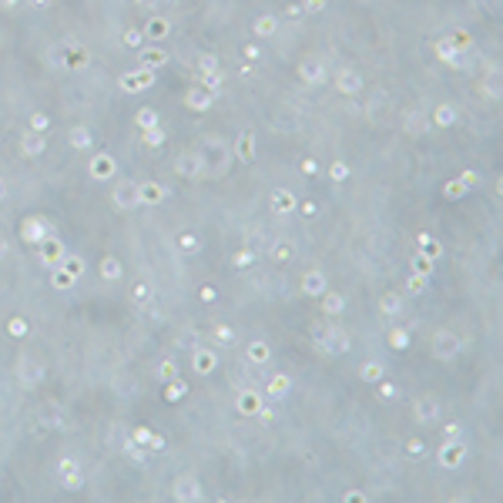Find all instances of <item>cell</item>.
I'll use <instances>...</instances> for the list:
<instances>
[{
	"mask_svg": "<svg viewBox=\"0 0 503 503\" xmlns=\"http://www.w3.org/2000/svg\"><path fill=\"white\" fill-rule=\"evenodd\" d=\"M315 342H319V349L332 352V356H339V352H349V335L342 332L339 325H325L322 332L315 335Z\"/></svg>",
	"mask_w": 503,
	"mask_h": 503,
	"instance_id": "6da1fadb",
	"label": "cell"
},
{
	"mask_svg": "<svg viewBox=\"0 0 503 503\" xmlns=\"http://www.w3.org/2000/svg\"><path fill=\"white\" fill-rule=\"evenodd\" d=\"M201 168H212V171H222L225 161H232V151L222 145V141H205V148H201Z\"/></svg>",
	"mask_w": 503,
	"mask_h": 503,
	"instance_id": "7a4b0ae2",
	"label": "cell"
},
{
	"mask_svg": "<svg viewBox=\"0 0 503 503\" xmlns=\"http://www.w3.org/2000/svg\"><path fill=\"white\" fill-rule=\"evenodd\" d=\"M463 456H466V446H463L459 439H449L446 446L439 449V463H443V466H449V469H456L459 463H463Z\"/></svg>",
	"mask_w": 503,
	"mask_h": 503,
	"instance_id": "3957f363",
	"label": "cell"
},
{
	"mask_svg": "<svg viewBox=\"0 0 503 503\" xmlns=\"http://www.w3.org/2000/svg\"><path fill=\"white\" fill-rule=\"evenodd\" d=\"M235 406H238V413H245V416H258V409H262L265 402H262V392L258 389H242Z\"/></svg>",
	"mask_w": 503,
	"mask_h": 503,
	"instance_id": "277c9868",
	"label": "cell"
},
{
	"mask_svg": "<svg viewBox=\"0 0 503 503\" xmlns=\"http://www.w3.org/2000/svg\"><path fill=\"white\" fill-rule=\"evenodd\" d=\"M433 352L439 359H453L459 352V342H456V335L453 332H436V339H433Z\"/></svg>",
	"mask_w": 503,
	"mask_h": 503,
	"instance_id": "5b68a950",
	"label": "cell"
},
{
	"mask_svg": "<svg viewBox=\"0 0 503 503\" xmlns=\"http://www.w3.org/2000/svg\"><path fill=\"white\" fill-rule=\"evenodd\" d=\"M215 366H218V356H215L212 349H195V372H201V376H208V372H215Z\"/></svg>",
	"mask_w": 503,
	"mask_h": 503,
	"instance_id": "8992f818",
	"label": "cell"
},
{
	"mask_svg": "<svg viewBox=\"0 0 503 503\" xmlns=\"http://www.w3.org/2000/svg\"><path fill=\"white\" fill-rule=\"evenodd\" d=\"M175 496H178V500H198V496H201L198 480H191V476H181V480L175 483Z\"/></svg>",
	"mask_w": 503,
	"mask_h": 503,
	"instance_id": "52a82bcc",
	"label": "cell"
},
{
	"mask_svg": "<svg viewBox=\"0 0 503 503\" xmlns=\"http://www.w3.org/2000/svg\"><path fill=\"white\" fill-rule=\"evenodd\" d=\"M302 292H305V295H322V292H325V275L312 268V272L302 279Z\"/></svg>",
	"mask_w": 503,
	"mask_h": 503,
	"instance_id": "ba28073f",
	"label": "cell"
},
{
	"mask_svg": "<svg viewBox=\"0 0 503 503\" xmlns=\"http://www.w3.org/2000/svg\"><path fill=\"white\" fill-rule=\"evenodd\" d=\"M185 101H188V108H191V111H208V108H212V94H208L205 88L188 91V98H185Z\"/></svg>",
	"mask_w": 503,
	"mask_h": 503,
	"instance_id": "9c48e42d",
	"label": "cell"
},
{
	"mask_svg": "<svg viewBox=\"0 0 503 503\" xmlns=\"http://www.w3.org/2000/svg\"><path fill=\"white\" fill-rule=\"evenodd\" d=\"M436 416H439L436 399H419V402H416V419H419V423H433Z\"/></svg>",
	"mask_w": 503,
	"mask_h": 503,
	"instance_id": "30bf717a",
	"label": "cell"
},
{
	"mask_svg": "<svg viewBox=\"0 0 503 503\" xmlns=\"http://www.w3.org/2000/svg\"><path fill=\"white\" fill-rule=\"evenodd\" d=\"M121 84H124V91H141V88H148V84H155V74H151V71H138L131 78H124Z\"/></svg>",
	"mask_w": 503,
	"mask_h": 503,
	"instance_id": "8fae6325",
	"label": "cell"
},
{
	"mask_svg": "<svg viewBox=\"0 0 503 503\" xmlns=\"http://www.w3.org/2000/svg\"><path fill=\"white\" fill-rule=\"evenodd\" d=\"M114 201H118V205H138V185H131V181L118 185V191H114Z\"/></svg>",
	"mask_w": 503,
	"mask_h": 503,
	"instance_id": "7c38bea8",
	"label": "cell"
},
{
	"mask_svg": "<svg viewBox=\"0 0 503 503\" xmlns=\"http://www.w3.org/2000/svg\"><path fill=\"white\" fill-rule=\"evenodd\" d=\"M165 198V188L161 185H138V201H145V205H155V201Z\"/></svg>",
	"mask_w": 503,
	"mask_h": 503,
	"instance_id": "4fadbf2b",
	"label": "cell"
},
{
	"mask_svg": "<svg viewBox=\"0 0 503 503\" xmlns=\"http://www.w3.org/2000/svg\"><path fill=\"white\" fill-rule=\"evenodd\" d=\"M335 84H339V88L346 91V94H356V91L362 88V78H359L356 71H342V74H339V81H335Z\"/></svg>",
	"mask_w": 503,
	"mask_h": 503,
	"instance_id": "5bb4252c",
	"label": "cell"
},
{
	"mask_svg": "<svg viewBox=\"0 0 503 503\" xmlns=\"http://www.w3.org/2000/svg\"><path fill=\"white\" fill-rule=\"evenodd\" d=\"M289 386H292L289 376H285V372H275V376L268 379V396H275V399H279V396H285V392H289Z\"/></svg>",
	"mask_w": 503,
	"mask_h": 503,
	"instance_id": "9a60e30c",
	"label": "cell"
},
{
	"mask_svg": "<svg viewBox=\"0 0 503 503\" xmlns=\"http://www.w3.org/2000/svg\"><path fill=\"white\" fill-rule=\"evenodd\" d=\"M44 134H37V131H31V134H24V155H41L44 151Z\"/></svg>",
	"mask_w": 503,
	"mask_h": 503,
	"instance_id": "2e32d148",
	"label": "cell"
},
{
	"mask_svg": "<svg viewBox=\"0 0 503 503\" xmlns=\"http://www.w3.org/2000/svg\"><path fill=\"white\" fill-rule=\"evenodd\" d=\"M111 171H114V161H111L108 155H101V158H94V161H91V175H94V178H108Z\"/></svg>",
	"mask_w": 503,
	"mask_h": 503,
	"instance_id": "e0dca14e",
	"label": "cell"
},
{
	"mask_svg": "<svg viewBox=\"0 0 503 503\" xmlns=\"http://www.w3.org/2000/svg\"><path fill=\"white\" fill-rule=\"evenodd\" d=\"M268 356H272V352H268L265 342H252V346H248V362H255V366H265Z\"/></svg>",
	"mask_w": 503,
	"mask_h": 503,
	"instance_id": "ac0fdd59",
	"label": "cell"
},
{
	"mask_svg": "<svg viewBox=\"0 0 503 503\" xmlns=\"http://www.w3.org/2000/svg\"><path fill=\"white\" fill-rule=\"evenodd\" d=\"M359 376H362L366 382H379L382 379V362H362Z\"/></svg>",
	"mask_w": 503,
	"mask_h": 503,
	"instance_id": "d6986e66",
	"label": "cell"
},
{
	"mask_svg": "<svg viewBox=\"0 0 503 503\" xmlns=\"http://www.w3.org/2000/svg\"><path fill=\"white\" fill-rule=\"evenodd\" d=\"M178 171H181V175H188V178H191V175H198V171H201V158L198 155H185V158H181V165H178Z\"/></svg>",
	"mask_w": 503,
	"mask_h": 503,
	"instance_id": "ffe728a7",
	"label": "cell"
},
{
	"mask_svg": "<svg viewBox=\"0 0 503 503\" xmlns=\"http://www.w3.org/2000/svg\"><path fill=\"white\" fill-rule=\"evenodd\" d=\"M272 208H275V212H292V208H295V198H292L289 191H275V198H272Z\"/></svg>",
	"mask_w": 503,
	"mask_h": 503,
	"instance_id": "44dd1931",
	"label": "cell"
},
{
	"mask_svg": "<svg viewBox=\"0 0 503 503\" xmlns=\"http://www.w3.org/2000/svg\"><path fill=\"white\" fill-rule=\"evenodd\" d=\"M436 51H439V57H443V61H449V64H463V61H459V51L449 44V41H439V47H436Z\"/></svg>",
	"mask_w": 503,
	"mask_h": 503,
	"instance_id": "7402d4cb",
	"label": "cell"
},
{
	"mask_svg": "<svg viewBox=\"0 0 503 503\" xmlns=\"http://www.w3.org/2000/svg\"><path fill=\"white\" fill-rule=\"evenodd\" d=\"M158 379H161V382H171V379H178V366H175L171 359H165V362L158 366Z\"/></svg>",
	"mask_w": 503,
	"mask_h": 503,
	"instance_id": "603a6c76",
	"label": "cell"
},
{
	"mask_svg": "<svg viewBox=\"0 0 503 503\" xmlns=\"http://www.w3.org/2000/svg\"><path fill=\"white\" fill-rule=\"evenodd\" d=\"M322 295H325V302H322V305H325V315L342 312V305H346V299H342V295H329V292H322Z\"/></svg>",
	"mask_w": 503,
	"mask_h": 503,
	"instance_id": "cb8c5ba5",
	"label": "cell"
},
{
	"mask_svg": "<svg viewBox=\"0 0 503 503\" xmlns=\"http://www.w3.org/2000/svg\"><path fill=\"white\" fill-rule=\"evenodd\" d=\"M389 346H396V349H406V346H409V332H406L402 325H396V329L389 332Z\"/></svg>",
	"mask_w": 503,
	"mask_h": 503,
	"instance_id": "d4e9b609",
	"label": "cell"
},
{
	"mask_svg": "<svg viewBox=\"0 0 503 503\" xmlns=\"http://www.w3.org/2000/svg\"><path fill=\"white\" fill-rule=\"evenodd\" d=\"M275 27H279V21H275V17H258V21H255V34H262V37L275 34Z\"/></svg>",
	"mask_w": 503,
	"mask_h": 503,
	"instance_id": "484cf974",
	"label": "cell"
},
{
	"mask_svg": "<svg viewBox=\"0 0 503 503\" xmlns=\"http://www.w3.org/2000/svg\"><path fill=\"white\" fill-rule=\"evenodd\" d=\"M302 78L309 84H322V67L319 64H302Z\"/></svg>",
	"mask_w": 503,
	"mask_h": 503,
	"instance_id": "4316f807",
	"label": "cell"
},
{
	"mask_svg": "<svg viewBox=\"0 0 503 503\" xmlns=\"http://www.w3.org/2000/svg\"><path fill=\"white\" fill-rule=\"evenodd\" d=\"M238 161H252V134H242V141H238Z\"/></svg>",
	"mask_w": 503,
	"mask_h": 503,
	"instance_id": "83f0119b",
	"label": "cell"
},
{
	"mask_svg": "<svg viewBox=\"0 0 503 503\" xmlns=\"http://www.w3.org/2000/svg\"><path fill=\"white\" fill-rule=\"evenodd\" d=\"M399 309H402V302L396 295H382V312L386 315H399Z\"/></svg>",
	"mask_w": 503,
	"mask_h": 503,
	"instance_id": "f1b7e54d",
	"label": "cell"
},
{
	"mask_svg": "<svg viewBox=\"0 0 503 503\" xmlns=\"http://www.w3.org/2000/svg\"><path fill=\"white\" fill-rule=\"evenodd\" d=\"M101 275H104V279H118V275H121V265H118V262H114V258H108V262H104V265H101Z\"/></svg>",
	"mask_w": 503,
	"mask_h": 503,
	"instance_id": "f546056e",
	"label": "cell"
},
{
	"mask_svg": "<svg viewBox=\"0 0 503 503\" xmlns=\"http://www.w3.org/2000/svg\"><path fill=\"white\" fill-rule=\"evenodd\" d=\"M453 121H456V111H453V108H446V104H443V108L436 111V124H453Z\"/></svg>",
	"mask_w": 503,
	"mask_h": 503,
	"instance_id": "4dcf8cb0",
	"label": "cell"
},
{
	"mask_svg": "<svg viewBox=\"0 0 503 503\" xmlns=\"http://www.w3.org/2000/svg\"><path fill=\"white\" fill-rule=\"evenodd\" d=\"M138 124L148 131V128H155V124H158V114L155 111H141V114H138Z\"/></svg>",
	"mask_w": 503,
	"mask_h": 503,
	"instance_id": "1f68e13d",
	"label": "cell"
},
{
	"mask_svg": "<svg viewBox=\"0 0 503 503\" xmlns=\"http://www.w3.org/2000/svg\"><path fill=\"white\" fill-rule=\"evenodd\" d=\"M71 141H74L78 148H88V145H91V138H88V131H84V128H78V131H71Z\"/></svg>",
	"mask_w": 503,
	"mask_h": 503,
	"instance_id": "d6a6232c",
	"label": "cell"
},
{
	"mask_svg": "<svg viewBox=\"0 0 503 503\" xmlns=\"http://www.w3.org/2000/svg\"><path fill=\"white\" fill-rule=\"evenodd\" d=\"M145 141H148V145H161V141H165V131H158V128H148V131H145Z\"/></svg>",
	"mask_w": 503,
	"mask_h": 503,
	"instance_id": "836d02e7",
	"label": "cell"
},
{
	"mask_svg": "<svg viewBox=\"0 0 503 503\" xmlns=\"http://www.w3.org/2000/svg\"><path fill=\"white\" fill-rule=\"evenodd\" d=\"M165 61H168L165 51H148V57H145V64H148V67H151V64H165Z\"/></svg>",
	"mask_w": 503,
	"mask_h": 503,
	"instance_id": "e575fe53",
	"label": "cell"
},
{
	"mask_svg": "<svg viewBox=\"0 0 503 503\" xmlns=\"http://www.w3.org/2000/svg\"><path fill=\"white\" fill-rule=\"evenodd\" d=\"M215 335H218V342H235V329H228V325H218Z\"/></svg>",
	"mask_w": 503,
	"mask_h": 503,
	"instance_id": "d590c367",
	"label": "cell"
},
{
	"mask_svg": "<svg viewBox=\"0 0 503 503\" xmlns=\"http://www.w3.org/2000/svg\"><path fill=\"white\" fill-rule=\"evenodd\" d=\"M148 34H155V37H165V34H168V24H165V21H151V24H148Z\"/></svg>",
	"mask_w": 503,
	"mask_h": 503,
	"instance_id": "8d00e7d4",
	"label": "cell"
},
{
	"mask_svg": "<svg viewBox=\"0 0 503 503\" xmlns=\"http://www.w3.org/2000/svg\"><path fill=\"white\" fill-rule=\"evenodd\" d=\"M178 245L185 248V252H195V248H198V238H195V235H181V238H178Z\"/></svg>",
	"mask_w": 503,
	"mask_h": 503,
	"instance_id": "74e56055",
	"label": "cell"
},
{
	"mask_svg": "<svg viewBox=\"0 0 503 503\" xmlns=\"http://www.w3.org/2000/svg\"><path fill=\"white\" fill-rule=\"evenodd\" d=\"M413 268L419 272V275H429V272H433V268H429V258H419V255L413 258Z\"/></svg>",
	"mask_w": 503,
	"mask_h": 503,
	"instance_id": "f35d334b",
	"label": "cell"
},
{
	"mask_svg": "<svg viewBox=\"0 0 503 503\" xmlns=\"http://www.w3.org/2000/svg\"><path fill=\"white\" fill-rule=\"evenodd\" d=\"M178 396H185V382L171 379V386H168V399H178Z\"/></svg>",
	"mask_w": 503,
	"mask_h": 503,
	"instance_id": "ab89813d",
	"label": "cell"
},
{
	"mask_svg": "<svg viewBox=\"0 0 503 503\" xmlns=\"http://www.w3.org/2000/svg\"><path fill=\"white\" fill-rule=\"evenodd\" d=\"M463 191H466V185H463V181H453V185H446V195H449V198H459Z\"/></svg>",
	"mask_w": 503,
	"mask_h": 503,
	"instance_id": "60d3db41",
	"label": "cell"
},
{
	"mask_svg": "<svg viewBox=\"0 0 503 503\" xmlns=\"http://www.w3.org/2000/svg\"><path fill=\"white\" fill-rule=\"evenodd\" d=\"M148 299H151V295H148V285H138V289H134V302H138V305H145Z\"/></svg>",
	"mask_w": 503,
	"mask_h": 503,
	"instance_id": "b9f144b4",
	"label": "cell"
},
{
	"mask_svg": "<svg viewBox=\"0 0 503 503\" xmlns=\"http://www.w3.org/2000/svg\"><path fill=\"white\" fill-rule=\"evenodd\" d=\"M406 449H409V453H413V456H423V453H426V446H423V439H409V446H406Z\"/></svg>",
	"mask_w": 503,
	"mask_h": 503,
	"instance_id": "7bdbcfd3",
	"label": "cell"
},
{
	"mask_svg": "<svg viewBox=\"0 0 503 503\" xmlns=\"http://www.w3.org/2000/svg\"><path fill=\"white\" fill-rule=\"evenodd\" d=\"M346 175H349V168H346V165H339V161H335V165H332V178H335V181H342V178H346Z\"/></svg>",
	"mask_w": 503,
	"mask_h": 503,
	"instance_id": "ee69618b",
	"label": "cell"
},
{
	"mask_svg": "<svg viewBox=\"0 0 503 503\" xmlns=\"http://www.w3.org/2000/svg\"><path fill=\"white\" fill-rule=\"evenodd\" d=\"M11 332H14V335H24V332H27L24 319H11Z\"/></svg>",
	"mask_w": 503,
	"mask_h": 503,
	"instance_id": "f6af8a7d",
	"label": "cell"
},
{
	"mask_svg": "<svg viewBox=\"0 0 503 503\" xmlns=\"http://www.w3.org/2000/svg\"><path fill=\"white\" fill-rule=\"evenodd\" d=\"M423 289H426L423 275H416V279H409V292H423Z\"/></svg>",
	"mask_w": 503,
	"mask_h": 503,
	"instance_id": "bcb514c9",
	"label": "cell"
},
{
	"mask_svg": "<svg viewBox=\"0 0 503 503\" xmlns=\"http://www.w3.org/2000/svg\"><path fill=\"white\" fill-rule=\"evenodd\" d=\"M34 128H37V131H44V128H47V118H44V114H34Z\"/></svg>",
	"mask_w": 503,
	"mask_h": 503,
	"instance_id": "7dc6e473",
	"label": "cell"
},
{
	"mask_svg": "<svg viewBox=\"0 0 503 503\" xmlns=\"http://www.w3.org/2000/svg\"><path fill=\"white\" fill-rule=\"evenodd\" d=\"M382 396H386V399H389V396H396V386H392V382H382Z\"/></svg>",
	"mask_w": 503,
	"mask_h": 503,
	"instance_id": "c3c4849f",
	"label": "cell"
},
{
	"mask_svg": "<svg viewBox=\"0 0 503 503\" xmlns=\"http://www.w3.org/2000/svg\"><path fill=\"white\" fill-rule=\"evenodd\" d=\"M305 7H309V11H322L325 0H305Z\"/></svg>",
	"mask_w": 503,
	"mask_h": 503,
	"instance_id": "681fc988",
	"label": "cell"
},
{
	"mask_svg": "<svg viewBox=\"0 0 503 503\" xmlns=\"http://www.w3.org/2000/svg\"><path fill=\"white\" fill-rule=\"evenodd\" d=\"M289 255H292L289 245H279V248H275V258H289Z\"/></svg>",
	"mask_w": 503,
	"mask_h": 503,
	"instance_id": "f907efd6",
	"label": "cell"
},
{
	"mask_svg": "<svg viewBox=\"0 0 503 503\" xmlns=\"http://www.w3.org/2000/svg\"><path fill=\"white\" fill-rule=\"evenodd\" d=\"M302 171H305V175H315V171H319V165H315V161H305V165H302Z\"/></svg>",
	"mask_w": 503,
	"mask_h": 503,
	"instance_id": "816d5d0a",
	"label": "cell"
},
{
	"mask_svg": "<svg viewBox=\"0 0 503 503\" xmlns=\"http://www.w3.org/2000/svg\"><path fill=\"white\" fill-rule=\"evenodd\" d=\"M235 262H238V265H248V262H252V252H242V255L235 258Z\"/></svg>",
	"mask_w": 503,
	"mask_h": 503,
	"instance_id": "f5cc1de1",
	"label": "cell"
},
{
	"mask_svg": "<svg viewBox=\"0 0 503 503\" xmlns=\"http://www.w3.org/2000/svg\"><path fill=\"white\" fill-rule=\"evenodd\" d=\"M258 54H262L258 47H245V57H252V61H258Z\"/></svg>",
	"mask_w": 503,
	"mask_h": 503,
	"instance_id": "db71d44e",
	"label": "cell"
},
{
	"mask_svg": "<svg viewBox=\"0 0 503 503\" xmlns=\"http://www.w3.org/2000/svg\"><path fill=\"white\" fill-rule=\"evenodd\" d=\"M138 4H158V0H138Z\"/></svg>",
	"mask_w": 503,
	"mask_h": 503,
	"instance_id": "11a10c76",
	"label": "cell"
},
{
	"mask_svg": "<svg viewBox=\"0 0 503 503\" xmlns=\"http://www.w3.org/2000/svg\"><path fill=\"white\" fill-rule=\"evenodd\" d=\"M0 255H4V238H0Z\"/></svg>",
	"mask_w": 503,
	"mask_h": 503,
	"instance_id": "9f6ffc18",
	"label": "cell"
},
{
	"mask_svg": "<svg viewBox=\"0 0 503 503\" xmlns=\"http://www.w3.org/2000/svg\"><path fill=\"white\" fill-rule=\"evenodd\" d=\"M0 191H4V185H0Z\"/></svg>",
	"mask_w": 503,
	"mask_h": 503,
	"instance_id": "6f0895ef",
	"label": "cell"
}]
</instances>
